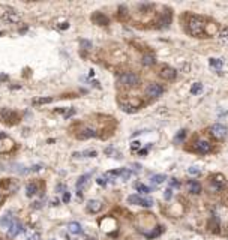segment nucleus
<instances>
[{
  "instance_id": "1",
  "label": "nucleus",
  "mask_w": 228,
  "mask_h": 240,
  "mask_svg": "<svg viewBox=\"0 0 228 240\" xmlns=\"http://www.w3.org/2000/svg\"><path fill=\"white\" fill-rule=\"evenodd\" d=\"M188 32L192 36L197 38H204L206 36V20L203 17L194 15L188 20Z\"/></svg>"
},
{
  "instance_id": "2",
  "label": "nucleus",
  "mask_w": 228,
  "mask_h": 240,
  "mask_svg": "<svg viewBox=\"0 0 228 240\" xmlns=\"http://www.w3.org/2000/svg\"><path fill=\"white\" fill-rule=\"evenodd\" d=\"M0 18L9 24H17L21 21V15L14 9H5L3 12H0Z\"/></svg>"
},
{
  "instance_id": "3",
  "label": "nucleus",
  "mask_w": 228,
  "mask_h": 240,
  "mask_svg": "<svg viewBox=\"0 0 228 240\" xmlns=\"http://www.w3.org/2000/svg\"><path fill=\"white\" fill-rule=\"evenodd\" d=\"M210 134L215 138H218V140H224L228 135V126H225L222 123H215L210 126Z\"/></svg>"
},
{
  "instance_id": "4",
  "label": "nucleus",
  "mask_w": 228,
  "mask_h": 240,
  "mask_svg": "<svg viewBox=\"0 0 228 240\" xmlns=\"http://www.w3.org/2000/svg\"><path fill=\"white\" fill-rule=\"evenodd\" d=\"M119 81L122 83L123 86H128V87H134L140 83V77L137 74H132V72H126L123 75H120Z\"/></svg>"
},
{
  "instance_id": "5",
  "label": "nucleus",
  "mask_w": 228,
  "mask_h": 240,
  "mask_svg": "<svg viewBox=\"0 0 228 240\" xmlns=\"http://www.w3.org/2000/svg\"><path fill=\"white\" fill-rule=\"evenodd\" d=\"M128 203H129V204L143 206V207H152L153 206L152 198H143V197H140V195H129V197H128Z\"/></svg>"
},
{
  "instance_id": "6",
  "label": "nucleus",
  "mask_w": 228,
  "mask_h": 240,
  "mask_svg": "<svg viewBox=\"0 0 228 240\" xmlns=\"http://www.w3.org/2000/svg\"><path fill=\"white\" fill-rule=\"evenodd\" d=\"M12 149H14V141L8 137V135L0 132V155L8 153V152H11Z\"/></svg>"
},
{
  "instance_id": "7",
  "label": "nucleus",
  "mask_w": 228,
  "mask_h": 240,
  "mask_svg": "<svg viewBox=\"0 0 228 240\" xmlns=\"http://www.w3.org/2000/svg\"><path fill=\"white\" fill-rule=\"evenodd\" d=\"M164 93V87L161 84H150L147 89H146V95L150 96V98H159V96Z\"/></svg>"
},
{
  "instance_id": "8",
  "label": "nucleus",
  "mask_w": 228,
  "mask_h": 240,
  "mask_svg": "<svg viewBox=\"0 0 228 240\" xmlns=\"http://www.w3.org/2000/svg\"><path fill=\"white\" fill-rule=\"evenodd\" d=\"M195 150L201 153V155H206V153H210L212 152V144L206 141V140H200V141H197L195 144Z\"/></svg>"
},
{
  "instance_id": "9",
  "label": "nucleus",
  "mask_w": 228,
  "mask_h": 240,
  "mask_svg": "<svg viewBox=\"0 0 228 240\" xmlns=\"http://www.w3.org/2000/svg\"><path fill=\"white\" fill-rule=\"evenodd\" d=\"M176 75H177V72L171 66H164V68L161 69V72H159V77L164 78V80H174Z\"/></svg>"
},
{
  "instance_id": "10",
  "label": "nucleus",
  "mask_w": 228,
  "mask_h": 240,
  "mask_svg": "<svg viewBox=\"0 0 228 240\" xmlns=\"http://www.w3.org/2000/svg\"><path fill=\"white\" fill-rule=\"evenodd\" d=\"M96 135H98V132L93 128H84V129H81L77 134V138H80V140H89V138H95Z\"/></svg>"
},
{
  "instance_id": "11",
  "label": "nucleus",
  "mask_w": 228,
  "mask_h": 240,
  "mask_svg": "<svg viewBox=\"0 0 228 240\" xmlns=\"http://www.w3.org/2000/svg\"><path fill=\"white\" fill-rule=\"evenodd\" d=\"M86 207H87V210H89L90 213H98V212L102 210V203H101L99 200H89L87 204H86Z\"/></svg>"
},
{
  "instance_id": "12",
  "label": "nucleus",
  "mask_w": 228,
  "mask_h": 240,
  "mask_svg": "<svg viewBox=\"0 0 228 240\" xmlns=\"http://www.w3.org/2000/svg\"><path fill=\"white\" fill-rule=\"evenodd\" d=\"M14 222L15 221H14L12 213H6V215H3V216L0 218V227H2V228H6V230H9Z\"/></svg>"
},
{
  "instance_id": "13",
  "label": "nucleus",
  "mask_w": 228,
  "mask_h": 240,
  "mask_svg": "<svg viewBox=\"0 0 228 240\" xmlns=\"http://www.w3.org/2000/svg\"><path fill=\"white\" fill-rule=\"evenodd\" d=\"M92 20L95 21L98 26H108V24H110V20H108V17H107V15H104V14H101V12H96V14H93Z\"/></svg>"
},
{
  "instance_id": "14",
  "label": "nucleus",
  "mask_w": 228,
  "mask_h": 240,
  "mask_svg": "<svg viewBox=\"0 0 228 240\" xmlns=\"http://www.w3.org/2000/svg\"><path fill=\"white\" fill-rule=\"evenodd\" d=\"M21 233H23V225H21V222H18V221H15L14 224H12V227L8 230V236L9 237H17Z\"/></svg>"
},
{
  "instance_id": "15",
  "label": "nucleus",
  "mask_w": 228,
  "mask_h": 240,
  "mask_svg": "<svg viewBox=\"0 0 228 240\" xmlns=\"http://www.w3.org/2000/svg\"><path fill=\"white\" fill-rule=\"evenodd\" d=\"M0 114L2 117L6 120V122H15L17 120V113L12 110H9V108H3V110L0 111Z\"/></svg>"
},
{
  "instance_id": "16",
  "label": "nucleus",
  "mask_w": 228,
  "mask_h": 240,
  "mask_svg": "<svg viewBox=\"0 0 228 240\" xmlns=\"http://www.w3.org/2000/svg\"><path fill=\"white\" fill-rule=\"evenodd\" d=\"M186 186H188V191L191 192V194H194V195L201 194V185L197 182V180H189Z\"/></svg>"
},
{
  "instance_id": "17",
  "label": "nucleus",
  "mask_w": 228,
  "mask_h": 240,
  "mask_svg": "<svg viewBox=\"0 0 228 240\" xmlns=\"http://www.w3.org/2000/svg\"><path fill=\"white\" fill-rule=\"evenodd\" d=\"M210 182H212V189L213 191H219V189L224 188V177L222 176H213L210 179Z\"/></svg>"
},
{
  "instance_id": "18",
  "label": "nucleus",
  "mask_w": 228,
  "mask_h": 240,
  "mask_svg": "<svg viewBox=\"0 0 228 240\" xmlns=\"http://www.w3.org/2000/svg\"><path fill=\"white\" fill-rule=\"evenodd\" d=\"M90 179V174H84L81 177L77 180V189H78V197H81V191H83V188L87 185V180Z\"/></svg>"
},
{
  "instance_id": "19",
  "label": "nucleus",
  "mask_w": 228,
  "mask_h": 240,
  "mask_svg": "<svg viewBox=\"0 0 228 240\" xmlns=\"http://www.w3.org/2000/svg\"><path fill=\"white\" fill-rule=\"evenodd\" d=\"M68 231L71 234H83V227L80 225L78 222H71L69 225H68Z\"/></svg>"
},
{
  "instance_id": "20",
  "label": "nucleus",
  "mask_w": 228,
  "mask_h": 240,
  "mask_svg": "<svg viewBox=\"0 0 228 240\" xmlns=\"http://www.w3.org/2000/svg\"><path fill=\"white\" fill-rule=\"evenodd\" d=\"M36 194H38V185L36 183H29L26 186V195L27 197H33Z\"/></svg>"
},
{
  "instance_id": "21",
  "label": "nucleus",
  "mask_w": 228,
  "mask_h": 240,
  "mask_svg": "<svg viewBox=\"0 0 228 240\" xmlns=\"http://www.w3.org/2000/svg\"><path fill=\"white\" fill-rule=\"evenodd\" d=\"M141 62H143L144 66H153V65L156 63V59H155V56H152V54H146Z\"/></svg>"
},
{
  "instance_id": "22",
  "label": "nucleus",
  "mask_w": 228,
  "mask_h": 240,
  "mask_svg": "<svg viewBox=\"0 0 228 240\" xmlns=\"http://www.w3.org/2000/svg\"><path fill=\"white\" fill-rule=\"evenodd\" d=\"M171 23V12L170 14H165L161 20H159V27H168V24Z\"/></svg>"
},
{
  "instance_id": "23",
  "label": "nucleus",
  "mask_w": 228,
  "mask_h": 240,
  "mask_svg": "<svg viewBox=\"0 0 228 240\" xmlns=\"http://www.w3.org/2000/svg\"><path fill=\"white\" fill-rule=\"evenodd\" d=\"M131 176H132V171L128 170V168H120L119 170V177L122 179V180H128Z\"/></svg>"
},
{
  "instance_id": "24",
  "label": "nucleus",
  "mask_w": 228,
  "mask_h": 240,
  "mask_svg": "<svg viewBox=\"0 0 228 240\" xmlns=\"http://www.w3.org/2000/svg\"><path fill=\"white\" fill-rule=\"evenodd\" d=\"M165 180H167L165 174H156V176H153L152 177V183L153 185H161V183H164Z\"/></svg>"
},
{
  "instance_id": "25",
  "label": "nucleus",
  "mask_w": 228,
  "mask_h": 240,
  "mask_svg": "<svg viewBox=\"0 0 228 240\" xmlns=\"http://www.w3.org/2000/svg\"><path fill=\"white\" fill-rule=\"evenodd\" d=\"M209 63H210V66L213 69H221L222 65H224V60L222 59H210Z\"/></svg>"
},
{
  "instance_id": "26",
  "label": "nucleus",
  "mask_w": 228,
  "mask_h": 240,
  "mask_svg": "<svg viewBox=\"0 0 228 240\" xmlns=\"http://www.w3.org/2000/svg\"><path fill=\"white\" fill-rule=\"evenodd\" d=\"M185 138H186V129H182V131H179V132H177V135L174 137V143L179 144L180 141H183Z\"/></svg>"
},
{
  "instance_id": "27",
  "label": "nucleus",
  "mask_w": 228,
  "mask_h": 240,
  "mask_svg": "<svg viewBox=\"0 0 228 240\" xmlns=\"http://www.w3.org/2000/svg\"><path fill=\"white\" fill-rule=\"evenodd\" d=\"M120 108H122L125 113H129V114H132V113L137 111V108L132 107V105H129V104H120Z\"/></svg>"
},
{
  "instance_id": "28",
  "label": "nucleus",
  "mask_w": 228,
  "mask_h": 240,
  "mask_svg": "<svg viewBox=\"0 0 228 240\" xmlns=\"http://www.w3.org/2000/svg\"><path fill=\"white\" fill-rule=\"evenodd\" d=\"M135 189H137L140 194H149V192H150V188L143 185V183H137V185H135Z\"/></svg>"
},
{
  "instance_id": "29",
  "label": "nucleus",
  "mask_w": 228,
  "mask_h": 240,
  "mask_svg": "<svg viewBox=\"0 0 228 240\" xmlns=\"http://www.w3.org/2000/svg\"><path fill=\"white\" fill-rule=\"evenodd\" d=\"M201 90H203V84L201 83H195L191 87V93L192 95H198V93H201Z\"/></svg>"
},
{
  "instance_id": "30",
  "label": "nucleus",
  "mask_w": 228,
  "mask_h": 240,
  "mask_svg": "<svg viewBox=\"0 0 228 240\" xmlns=\"http://www.w3.org/2000/svg\"><path fill=\"white\" fill-rule=\"evenodd\" d=\"M209 227H210L212 230H216V228L219 227V218H218V216H213L212 219L209 221Z\"/></svg>"
},
{
  "instance_id": "31",
  "label": "nucleus",
  "mask_w": 228,
  "mask_h": 240,
  "mask_svg": "<svg viewBox=\"0 0 228 240\" xmlns=\"http://www.w3.org/2000/svg\"><path fill=\"white\" fill-rule=\"evenodd\" d=\"M50 102H53V98H39V99L33 101L35 105H42V104H50Z\"/></svg>"
},
{
  "instance_id": "32",
  "label": "nucleus",
  "mask_w": 228,
  "mask_h": 240,
  "mask_svg": "<svg viewBox=\"0 0 228 240\" xmlns=\"http://www.w3.org/2000/svg\"><path fill=\"white\" fill-rule=\"evenodd\" d=\"M164 198H165L167 201L173 198V189H171V188H167L165 191H164Z\"/></svg>"
},
{
  "instance_id": "33",
  "label": "nucleus",
  "mask_w": 228,
  "mask_h": 240,
  "mask_svg": "<svg viewBox=\"0 0 228 240\" xmlns=\"http://www.w3.org/2000/svg\"><path fill=\"white\" fill-rule=\"evenodd\" d=\"M83 156H87V158H96L98 152L96 150H86V152H83Z\"/></svg>"
},
{
  "instance_id": "34",
  "label": "nucleus",
  "mask_w": 228,
  "mask_h": 240,
  "mask_svg": "<svg viewBox=\"0 0 228 240\" xmlns=\"http://www.w3.org/2000/svg\"><path fill=\"white\" fill-rule=\"evenodd\" d=\"M161 233H162V228H161V227H158V228H156V230H155L153 233H149V234H147V237H149V239H153V237L159 236Z\"/></svg>"
},
{
  "instance_id": "35",
  "label": "nucleus",
  "mask_w": 228,
  "mask_h": 240,
  "mask_svg": "<svg viewBox=\"0 0 228 240\" xmlns=\"http://www.w3.org/2000/svg\"><path fill=\"white\" fill-rule=\"evenodd\" d=\"M219 38H221L222 41H227L228 39V29L227 27H224L221 30V33H219Z\"/></svg>"
},
{
  "instance_id": "36",
  "label": "nucleus",
  "mask_w": 228,
  "mask_h": 240,
  "mask_svg": "<svg viewBox=\"0 0 228 240\" xmlns=\"http://www.w3.org/2000/svg\"><path fill=\"white\" fill-rule=\"evenodd\" d=\"M80 44H81V47L86 48V50H90V48H92V42L87 41V39H81V41H80Z\"/></svg>"
},
{
  "instance_id": "37",
  "label": "nucleus",
  "mask_w": 228,
  "mask_h": 240,
  "mask_svg": "<svg viewBox=\"0 0 228 240\" xmlns=\"http://www.w3.org/2000/svg\"><path fill=\"white\" fill-rule=\"evenodd\" d=\"M188 173H189L191 176H198V174H200V170H198L197 167H191V168H188Z\"/></svg>"
},
{
  "instance_id": "38",
  "label": "nucleus",
  "mask_w": 228,
  "mask_h": 240,
  "mask_svg": "<svg viewBox=\"0 0 228 240\" xmlns=\"http://www.w3.org/2000/svg\"><path fill=\"white\" fill-rule=\"evenodd\" d=\"M179 186H180V182L177 179H171V180H170V188H171V189H173V188H179Z\"/></svg>"
},
{
  "instance_id": "39",
  "label": "nucleus",
  "mask_w": 228,
  "mask_h": 240,
  "mask_svg": "<svg viewBox=\"0 0 228 240\" xmlns=\"http://www.w3.org/2000/svg\"><path fill=\"white\" fill-rule=\"evenodd\" d=\"M69 200H71V194L68 191H65L63 192V203H69Z\"/></svg>"
},
{
  "instance_id": "40",
  "label": "nucleus",
  "mask_w": 228,
  "mask_h": 240,
  "mask_svg": "<svg viewBox=\"0 0 228 240\" xmlns=\"http://www.w3.org/2000/svg\"><path fill=\"white\" fill-rule=\"evenodd\" d=\"M41 239V234L39 233H33L32 236H29L27 237V240H39Z\"/></svg>"
},
{
  "instance_id": "41",
  "label": "nucleus",
  "mask_w": 228,
  "mask_h": 240,
  "mask_svg": "<svg viewBox=\"0 0 228 240\" xmlns=\"http://www.w3.org/2000/svg\"><path fill=\"white\" fill-rule=\"evenodd\" d=\"M96 183H98V185H101V186H105V185H107V179H105V177L96 179Z\"/></svg>"
},
{
  "instance_id": "42",
  "label": "nucleus",
  "mask_w": 228,
  "mask_h": 240,
  "mask_svg": "<svg viewBox=\"0 0 228 240\" xmlns=\"http://www.w3.org/2000/svg\"><path fill=\"white\" fill-rule=\"evenodd\" d=\"M140 146H141V143H140V141H134V143H132V146H131V149H132V150H138Z\"/></svg>"
},
{
  "instance_id": "43",
  "label": "nucleus",
  "mask_w": 228,
  "mask_h": 240,
  "mask_svg": "<svg viewBox=\"0 0 228 240\" xmlns=\"http://www.w3.org/2000/svg\"><path fill=\"white\" fill-rule=\"evenodd\" d=\"M74 114H75V110H74V108H71L69 111H66V113H65V117H66V119H69V117H72Z\"/></svg>"
},
{
  "instance_id": "44",
  "label": "nucleus",
  "mask_w": 228,
  "mask_h": 240,
  "mask_svg": "<svg viewBox=\"0 0 228 240\" xmlns=\"http://www.w3.org/2000/svg\"><path fill=\"white\" fill-rule=\"evenodd\" d=\"M119 11H120V14H119L120 17H126V8H125V6H122Z\"/></svg>"
},
{
  "instance_id": "45",
  "label": "nucleus",
  "mask_w": 228,
  "mask_h": 240,
  "mask_svg": "<svg viewBox=\"0 0 228 240\" xmlns=\"http://www.w3.org/2000/svg\"><path fill=\"white\" fill-rule=\"evenodd\" d=\"M32 207H33V209H41V201H36V203H33V206H32Z\"/></svg>"
},
{
  "instance_id": "46",
  "label": "nucleus",
  "mask_w": 228,
  "mask_h": 240,
  "mask_svg": "<svg viewBox=\"0 0 228 240\" xmlns=\"http://www.w3.org/2000/svg\"><path fill=\"white\" fill-rule=\"evenodd\" d=\"M69 27V24L68 23H63V24H60V29H68Z\"/></svg>"
},
{
  "instance_id": "47",
  "label": "nucleus",
  "mask_w": 228,
  "mask_h": 240,
  "mask_svg": "<svg viewBox=\"0 0 228 240\" xmlns=\"http://www.w3.org/2000/svg\"><path fill=\"white\" fill-rule=\"evenodd\" d=\"M57 204H59V200H57V198L51 201V206H57Z\"/></svg>"
},
{
  "instance_id": "48",
  "label": "nucleus",
  "mask_w": 228,
  "mask_h": 240,
  "mask_svg": "<svg viewBox=\"0 0 228 240\" xmlns=\"http://www.w3.org/2000/svg\"><path fill=\"white\" fill-rule=\"evenodd\" d=\"M138 153L140 155H147V149H143V150H140Z\"/></svg>"
},
{
  "instance_id": "49",
  "label": "nucleus",
  "mask_w": 228,
  "mask_h": 240,
  "mask_svg": "<svg viewBox=\"0 0 228 240\" xmlns=\"http://www.w3.org/2000/svg\"><path fill=\"white\" fill-rule=\"evenodd\" d=\"M57 191H65V186H63V185H59V186H57Z\"/></svg>"
}]
</instances>
